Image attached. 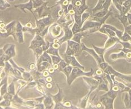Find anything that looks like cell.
<instances>
[{"label": "cell", "instance_id": "obj_1", "mask_svg": "<svg viewBox=\"0 0 131 109\" xmlns=\"http://www.w3.org/2000/svg\"><path fill=\"white\" fill-rule=\"evenodd\" d=\"M94 73V69L91 68V70L89 72H85L83 69L79 67H73L70 74V75L69 77L67 80V83L69 86H71L72 83L73 82L75 79L79 77H84V76H87V77H93Z\"/></svg>", "mask_w": 131, "mask_h": 109}, {"label": "cell", "instance_id": "obj_2", "mask_svg": "<svg viewBox=\"0 0 131 109\" xmlns=\"http://www.w3.org/2000/svg\"><path fill=\"white\" fill-rule=\"evenodd\" d=\"M34 18L36 19V35H41L42 31L47 27L50 26L54 22V19L53 18L51 14L46 17L39 18V19H37L35 17Z\"/></svg>", "mask_w": 131, "mask_h": 109}, {"label": "cell", "instance_id": "obj_3", "mask_svg": "<svg viewBox=\"0 0 131 109\" xmlns=\"http://www.w3.org/2000/svg\"><path fill=\"white\" fill-rule=\"evenodd\" d=\"M81 52V44L71 39L67 41V48L64 56H78Z\"/></svg>", "mask_w": 131, "mask_h": 109}, {"label": "cell", "instance_id": "obj_4", "mask_svg": "<svg viewBox=\"0 0 131 109\" xmlns=\"http://www.w3.org/2000/svg\"><path fill=\"white\" fill-rule=\"evenodd\" d=\"M49 33L50 36L53 37V38H57L60 37L62 35L63 31L62 27L61 25L57 24V22L53 23L49 27Z\"/></svg>", "mask_w": 131, "mask_h": 109}, {"label": "cell", "instance_id": "obj_5", "mask_svg": "<svg viewBox=\"0 0 131 109\" xmlns=\"http://www.w3.org/2000/svg\"><path fill=\"white\" fill-rule=\"evenodd\" d=\"M49 3L48 1L45 2L42 5L37 8L34 9V13H38L39 18H42V17H46L50 15V9L51 7H47V4Z\"/></svg>", "mask_w": 131, "mask_h": 109}, {"label": "cell", "instance_id": "obj_6", "mask_svg": "<svg viewBox=\"0 0 131 109\" xmlns=\"http://www.w3.org/2000/svg\"><path fill=\"white\" fill-rule=\"evenodd\" d=\"M45 43H46V40H45L44 37L39 35H36L31 42L28 48L33 50L35 48L42 46Z\"/></svg>", "mask_w": 131, "mask_h": 109}, {"label": "cell", "instance_id": "obj_7", "mask_svg": "<svg viewBox=\"0 0 131 109\" xmlns=\"http://www.w3.org/2000/svg\"><path fill=\"white\" fill-rule=\"evenodd\" d=\"M70 25H66L62 27L63 31L64 32V36L59 39V43L61 45L64 43L65 42H67L68 40H71L73 36V33L72 32L71 28H70Z\"/></svg>", "mask_w": 131, "mask_h": 109}, {"label": "cell", "instance_id": "obj_8", "mask_svg": "<svg viewBox=\"0 0 131 109\" xmlns=\"http://www.w3.org/2000/svg\"><path fill=\"white\" fill-rule=\"evenodd\" d=\"M81 48H82V51H86L88 53H89L91 56H93V57H94V59H95V61H97L98 65L100 63H101L103 62V61H105V60H104V59L101 58V57L98 56V54L95 52V51L94 50V49L87 48L84 43H82V44H81Z\"/></svg>", "mask_w": 131, "mask_h": 109}, {"label": "cell", "instance_id": "obj_9", "mask_svg": "<svg viewBox=\"0 0 131 109\" xmlns=\"http://www.w3.org/2000/svg\"><path fill=\"white\" fill-rule=\"evenodd\" d=\"M63 59L67 63L68 65H71L73 67H79L83 70H85V66H82L79 63V61H77L75 56H64Z\"/></svg>", "mask_w": 131, "mask_h": 109}, {"label": "cell", "instance_id": "obj_10", "mask_svg": "<svg viewBox=\"0 0 131 109\" xmlns=\"http://www.w3.org/2000/svg\"><path fill=\"white\" fill-rule=\"evenodd\" d=\"M115 99L107 96L105 95H102L99 99V101L105 106V109H114L113 103Z\"/></svg>", "mask_w": 131, "mask_h": 109}, {"label": "cell", "instance_id": "obj_11", "mask_svg": "<svg viewBox=\"0 0 131 109\" xmlns=\"http://www.w3.org/2000/svg\"><path fill=\"white\" fill-rule=\"evenodd\" d=\"M23 25L21 24V22L17 21L16 24V40H18L19 44H24V36H23Z\"/></svg>", "mask_w": 131, "mask_h": 109}, {"label": "cell", "instance_id": "obj_12", "mask_svg": "<svg viewBox=\"0 0 131 109\" xmlns=\"http://www.w3.org/2000/svg\"><path fill=\"white\" fill-rule=\"evenodd\" d=\"M15 7L16 8H19L22 10L24 12L26 13V10L30 11V12H32V13L33 14L34 17V12H33V9H34L33 8V1L32 0H29V1L27 3H24V4H18V5H15Z\"/></svg>", "mask_w": 131, "mask_h": 109}, {"label": "cell", "instance_id": "obj_13", "mask_svg": "<svg viewBox=\"0 0 131 109\" xmlns=\"http://www.w3.org/2000/svg\"><path fill=\"white\" fill-rule=\"evenodd\" d=\"M56 85H57V89H58V92L56 95H52L50 93V95L52 98H53L55 104H57V103L62 102L63 98L64 97V94L62 91V89L60 87L57 83H56Z\"/></svg>", "mask_w": 131, "mask_h": 109}, {"label": "cell", "instance_id": "obj_14", "mask_svg": "<svg viewBox=\"0 0 131 109\" xmlns=\"http://www.w3.org/2000/svg\"><path fill=\"white\" fill-rule=\"evenodd\" d=\"M89 35H90L88 31L86 32V31L79 32L77 33H75L73 35L71 40H73V41L79 43V44H82V42H81V39H82L83 37H88Z\"/></svg>", "mask_w": 131, "mask_h": 109}, {"label": "cell", "instance_id": "obj_15", "mask_svg": "<svg viewBox=\"0 0 131 109\" xmlns=\"http://www.w3.org/2000/svg\"><path fill=\"white\" fill-rule=\"evenodd\" d=\"M43 103L45 106V109H53V108H54V105H55L54 101H53L50 93L48 95H45L44 101H43Z\"/></svg>", "mask_w": 131, "mask_h": 109}, {"label": "cell", "instance_id": "obj_16", "mask_svg": "<svg viewBox=\"0 0 131 109\" xmlns=\"http://www.w3.org/2000/svg\"><path fill=\"white\" fill-rule=\"evenodd\" d=\"M41 61H48V62L50 63L53 65V63H52V60H51V56L48 54L47 52V51H44L42 53V54L41 55L38 59L36 60V64H38L39 63H41Z\"/></svg>", "mask_w": 131, "mask_h": 109}, {"label": "cell", "instance_id": "obj_17", "mask_svg": "<svg viewBox=\"0 0 131 109\" xmlns=\"http://www.w3.org/2000/svg\"><path fill=\"white\" fill-rule=\"evenodd\" d=\"M37 65V69L38 71L42 72L45 70H47L50 66H53L48 61H41L38 64H36Z\"/></svg>", "mask_w": 131, "mask_h": 109}, {"label": "cell", "instance_id": "obj_18", "mask_svg": "<svg viewBox=\"0 0 131 109\" xmlns=\"http://www.w3.org/2000/svg\"><path fill=\"white\" fill-rule=\"evenodd\" d=\"M131 9V0H126L122 6V13L126 15Z\"/></svg>", "mask_w": 131, "mask_h": 109}, {"label": "cell", "instance_id": "obj_19", "mask_svg": "<svg viewBox=\"0 0 131 109\" xmlns=\"http://www.w3.org/2000/svg\"><path fill=\"white\" fill-rule=\"evenodd\" d=\"M120 58L125 59L126 58V54L124 51L121 50L120 52H119L118 53H113L110 56V59H112V60H116V59H120Z\"/></svg>", "mask_w": 131, "mask_h": 109}, {"label": "cell", "instance_id": "obj_20", "mask_svg": "<svg viewBox=\"0 0 131 109\" xmlns=\"http://www.w3.org/2000/svg\"><path fill=\"white\" fill-rule=\"evenodd\" d=\"M23 33H28L33 36H35L36 35V28H32V27H28L27 26H23Z\"/></svg>", "mask_w": 131, "mask_h": 109}, {"label": "cell", "instance_id": "obj_21", "mask_svg": "<svg viewBox=\"0 0 131 109\" xmlns=\"http://www.w3.org/2000/svg\"><path fill=\"white\" fill-rule=\"evenodd\" d=\"M93 49L95 51V52L98 54V56H99L101 58L104 59V57H103V56H104V54H105V51H106V49L103 48H103H100V47H95L94 45H93ZM104 60H105V59H104Z\"/></svg>", "mask_w": 131, "mask_h": 109}, {"label": "cell", "instance_id": "obj_22", "mask_svg": "<svg viewBox=\"0 0 131 109\" xmlns=\"http://www.w3.org/2000/svg\"><path fill=\"white\" fill-rule=\"evenodd\" d=\"M105 0H98V3H97V5H95L94 8L92 10L93 13L103 9V4L105 3Z\"/></svg>", "mask_w": 131, "mask_h": 109}, {"label": "cell", "instance_id": "obj_23", "mask_svg": "<svg viewBox=\"0 0 131 109\" xmlns=\"http://www.w3.org/2000/svg\"><path fill=\"white\" fill-rule=\"evenodd\" d=\"M17 81H18V83L19 86L17 90H16V93H18L19 92V91H21L23 88H24V87L26 86L27 83H28L27 81H25V80H23V79H19V80H18Z\"/></svg>", "mask_w": 131, "mask_h": 109}, {"label": "cell", "instance_id": "obj_24", "mask_svg": "<svg viewBox=\"0 0 131 109\" xmlns=\"http://www.w3.org/2000/svg\"><path fill=\"white\" fill-rule=\"evenodd\" d=\"M108 11L109 10H105V9H102L101 10L98 11V12L93 13V16H95V17L101 18V17H103L105 16H106V14H107L108 12Z\"/></svg>", "mask_w": 131, "mask_h": 109}, {"label": "cell", "instance_id": "obj_25", "mask_svg": "<svg viewBox=\"0 0 131 109\" xmlns=\"http://www.w3.org/2000/svg\"><path fill=\"white\" fill-rule=\"evenodd\" d=\"M22 76L24 80L27 81V82H30V81H33V78L32 77V74L30 72H27V71H24V72L22 73Z\"/></svg>", "mask_w": 131, "mask_h": 109}, {"label": "cell", "instance_id": "obj_26", "mask_svg": "<svg viewBox=\"0 0 131 109\" xmlns=\"http://www.w3.org/2000/svg\"><path fill=\"white\" fill-rule=\"evenodd\" d=\"M73 67L71 66V65H68L66 66L64 69H63L62 70V71H61V72H62L63 73L66 75V80L68 79L69 77H70V74L71 72V70L72 69H73Z\"/></svg>", "mask_w": 131, "mask_h": 109}, {"label": "cell", "instance_id": "obj_27", "mask_svg": "<svg viewBox=\"0 0 131 109\" xmlns=\"http://www.w3.org/2000/svg\"><path fill=\"white\" fill-rule=\"evenodd\" d=\"M47 52L48 54H49L50 55H54V56H60L59 54V49H56L51 46H50L49 48L46 51Z\"/></svg>", "mask_w": 131, "mask_h": 109}, {"label": "cell", "instance_id": "obj_28", "mask_svg": "<svg viewBox=\"0 0 131 109\" xmlns=\"http://www.w3.org/2000/svg\"><path fill=\"white\" fill-rule=\"evenodd\" d=\"M33 51H34V53H35V56H36V60H37L39 57L42 54L43 52H44V49H43L42 48V46L38 47V48H35V49H33Z\"/></svg>", "mask_w": 131, "mask_h": 109}, {"label": "cell", "instance_id": "obj_29", "mask_svg": "<svg viewBox=\"0 0 131 109\" xmlns=\"http://www.w3.org/2000/svg\"><path fill=\"white\" fill-rule=\"evenodd\" d=\"M73 16H74V22L79 25L80 27H82L83 24L82 23V15H78L75 13Z\"/></svg>", "mask_w": 131, "mask_h": 109}, {"label": "cell", "instance_id": "obj_30", "mask_svg": "<svg viewBox=\"0 0 131 109\" xmlns=\"http://www.w3.org/2000/svg\"><path fill=\"white\" fill-rule=\"evenodd\" d=\"M81 28L82 27H80L79 25L77 24V23H75V22H74V25H73V27L71 28V30L72 32H73V35L75 33H77L81 31Z\"/></svg>", "mask_w": 131, "mask_h": 109}, {"label": "cell", "instance_id": "obj_31", "mask_svg": "<svg viewBox=\"0 0 131 109\" xmlns=\"http://www.w3.org/2000/svg\"><path fill=\"white\" fill-rule=\"evenodd\" d=\"M62 104L64 109H77V107H74L72 105L71 102L70 101H65L64 102H61Z\"/></svg>", "mask_w": 131, "mask_h": 109}, {"label": "cell", "instance_id": "obj_32", "mask_svg": "<svg viewBox=\"0 0 131 109\" xmlns=\"http://www.w3.org/2000/svg\"><path fill=\"white\" fill-rule=\"evenodd\" d=\"M45 2V0H34V1H33V8H34V9H35L40 7Z\"/></svg>", "mask_w": 131, "mask_h": 109}, {"label": "cell", "instance_id": "obj_33", "mask_svg": "<svg viewBox=\"0 0 131 109\" xmlns=\"http://www.w3.org/2000/svg\"><path fill=\"white\" fill-rule=\"evenodd\" d=\"M7 91H8V93H10V94L12 95H15L16 94V91H15L14 83L12 82V83L9 86Z\"/></svg>", "mask_w": 131, "mask_h": 109}, {"label": "cell", "instance_id": "obj_34", "mask_svg": "<svg viewBox=\"0 0 131 109\" xmlns=\"http://www.w3.org/2000/svg\"><path fill=\"white\" fill-rule=\"evenodd\" d=\"M51 57L52 60V63L53 64L56 63H59L61 60H62V58L61 57V56H54V55H51Z\"/></svg>", "mask_w": 131, "mask_h": 109}, {"label": "cell", "instance_id": "obj_35", "mask_svg": "<svg viewBox=\"0 0 131 109\" xmlns=\"http://www.w3.org/2000/svg\"><path fill=\"white\" fill-rule=\"evenodd\" d=\"M120 40L123 42H131V36L130 35H129L127 33L124 31V33H123V36H122V37H121V39Z\"/></svg>", "mask_w": 131, "mask_h": 109}, {"label": "cell", "instance_id": "obj_36", "mask_svg": "<svg viewBox=\"0 0 131 109\" xmlns=\"http://www.w3.org/2000/svg\"><path fill=\"white\" fill-rule=\"evenodd\" d=\"M58 64H59V69L57 71H59V72H61V71H62V70L63 69H64V68H65V67L68 65L67 63H66V61L64 60V59L61 60V61H60Z\"/></svg>", "mask_w": 131, "mask_h": 109}, {"label": "cell", "instance_id": "obj_37", "mask_svg": "<svg viewBox=\"0 0 131 109\" xmlns=\"http://www.w3.org/2000/svg\"><path fill=\"white\" fill-rule=\"evenodd\" d=\"M37 84V81H35V80H33V81H30V82H28V83H27L26 87H25V89H32V88L36 87Z\"/></svg>", "mask_w": 131, "mask_h": 109}, {"label": "cell", "instance_id": "obj_38", "mask_svg": "<svg viewBox=\"0 0 131 109\" xmlns=\"http://www.w3.org/2000/svg\"><path fill=\"white\" fill-rule=\"evenodd\" d=\"M90 16H91L90 13H88V12L87 13V12H85L82 14V24H84V22H85L87 20L89 17H90Z\"/></svg>", "mask_w": 131, "mask_h": 109}, {"label": "cell", "instance_id": "obj_39", "mask_svg": "<svg viewBox=\"0 0 131 109\" xmlns=\"http://www.w3.org/2000/svg\"><path fill=\"white\" fill-rule=\"evenodd\" d=\"M112 0H105V3L103 4V9L109 10L110 7L111 5Z\"/></svg>", "mask_w": 131, "mask_h": 109}, {"label": "cell", "instance_id": "obj_40", "mask_svg": "<svg viewBox=\"0 0 131 109\" xmlns=\"http://www.w3.org/2000/svg\"><path fill=\"white\" fill-rule=\"evenodd\" d=\"M120 44H122V45L123 46V48H127V49H131V43H130L129 42H123L122 40H120L119 42Z\"/></svg>", "mask_w": 131, "mask_h": 109}, {"label": "cell", "instance_id": "obj_41", "mask_svg": "<svg viewBox=\"0 0 131 109\" xmlns=\"http://www.w3.org/2000/svg\"><path fill=\"white\" fill-rule=\"evenodd\" d=\"M108 63L106 62V61H103V62L101 63H100L99 65H98L99 68H100V69H102L103 70H105V69L108 66Z\"/></svg>", "mask_w": 131, "mask_h": 109}, {"label": "cell", "instance_id": "obj_42", "mask_svg": "<svg viewBox=\"0 0 131 109\" xmlns=\"http://www.w3.org/2000/svg\"><path fill=\"white\" fill-rule=\"evenodd\" d=\"M45 80L47 83H51L53 81V77L51 75H48L45 78Z\"/></svg>", "mask_w": 131, "mask_h": 109}, {"label": "cell", "instance_id": "obj_43", "mask_svg": "<svg viewBox=\"0 0 131 109\" xmlns=\"http://www.w3.org/2000/svg\"><path fill=\"white\" fill-rule=\"evenodd\" d=\"M37 69V65H35L34 63H32L30 65V70H36Z\"/></svg>", "mask_w": 131, "mask_h": 109}, {"label": "cell", "instance_id": "obj_44", "mask_svg": "<svg viewBox=\"0 0 131 109\" xmlns=\"http://www.w3.org/2000/svg\"><path fill=\"white\" fill-rule=\"evenodd\" d=\"M126 16H127V22H128L129 25H131V13H127L126 14Z\"/></svg>", "mask_w": 131, "mask_h": 109}, {"label": "cell", "instance_id": "obj_45", "mask_svg": "<svg viewBox=\"0 0 131 109\" xmlns=\"http://www.w3.org/2000/svg\"><path fill=\"white\" fill-rule=\"evenodd\" d=\"M47 70H48V71L49 72L50 74H53V73H54L55 71H56V70L54 69V68L53 67V66H51L50 67V68H48Z\"/></svg>", "mask_w": 131, "mask_h": 109}, {"label": "cell", "instance_id": "obj_46", "mask_svg": "<svg viewBox=\"0 0 131 109\" xmlns=\"http://www.w3.org/2000/svg\"><path fill=\"white\" fill-rule=\"evenodd\" d=\"M49 74H50V73H49V72L48 71V70H45L44 71H43L42 72V75L44 78H45L46 77H47V76L50 75Z\"/></svg>", "mask_w": 131, "mask_h": 109}, {"label": "cell", "instance_id": "obj_47", "mask_svg": "<svg viewBox=\"0 0 131 109\" xmlns=\"http://www.w3.org/2000/svg\"><path fill=\"white\" fill-rule=\"evenodd\" d=\"M45 87H46L47 89H51V88H52L53 86L51 84V83H46V84H45Z\"/></svg>", "mask_w": 131, "mask_h": 109}, {"label": "cell", "instance_id": "obj_48", "mask_svg": "<svg viewBox=\"0 0 131 109\" xmlns=\"http://www.w3.org/2000/svg\"><path fill=\"white\" fill-rule=\"evenodd\" d=\"M25 26H27V27H32V24L31 22H28L25 24Z\"/></svg>", "mask_w": 131, "mask_h": 109}, {"label": "cell", "instance_id": "obj_49", "mask_svg": "<svg viewBox=\"0 0 131 109\" xmlns=\"http://www.w3.org/2000/svg\"><path fill=\"white\" fill-rule=\"evenodd\" d=\"M5 27V25L4 24V23H1V24H0V27H1V28H4Z\"/></svg>", "mask_w": 131, "mask_h": 109}, {"label": "cell", "instance_id": "obj_50", "mask_svg": "<svg viewBox=\"0 0 131 109\" xmlns=\"http://www.w3.org/2000/svg\"><path fill=\"white\" fill-rule=\"evenodd\" d=\"M11 1H14V0H10Z\"/></svg>", "mask_w": 131, "mask_h": 109}, {"label": "cell", "instance_id": "obj_51", "mask_svg": "<svg viewBox=\"0 0 131 109\" xmlns=\"http://www.w3.org/2000/svg\"><path fill=\"white\" fill-rule=\"evenodd\" d=\"M56 1H59V0H56Z\"/></svg>", "mask_w": 131, "mask_h": 109}, {"label": "cell", "instance_id": "obj_52", "mask_svg": "<svg viewBox=\"0 0 131 109\" xmlns=\"http://www.w3.org/2000/svg\"><path fill=\"white\" fill-rule=\"evenodd\" d=\"M21 1H23V0H21Z\"/></svg>", "mask_w": 131, "mask_h": 109}]
</instances>
